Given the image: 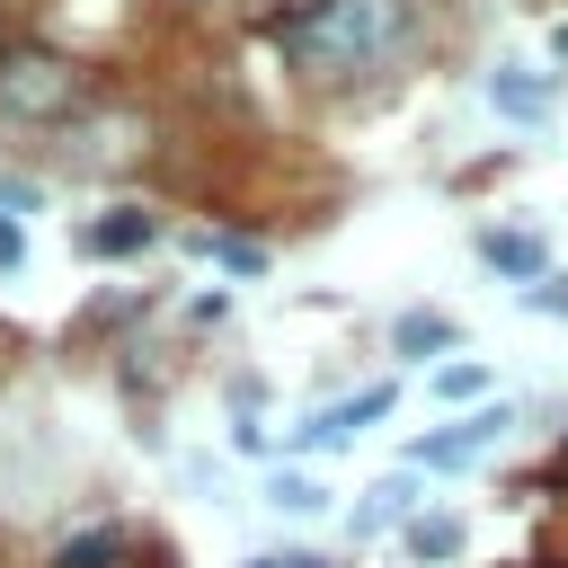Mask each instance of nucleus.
Here are the masks:
<instances>
[{
    "instance_id": "obj_2",
    "label": "nucleus",
    "mask_w": 568,
    "mask_h": 568,
    "mask_svg": "<svg viewBox=\"0 0 568 568\" xmlns=\"http://www.w3.org/2000/svg\"><path fill=\"white\" fill-rule=\"evenodd\" d=\"M506 426H515V408H506V399H497V408H470V417H453V426L417 435V444H408V470H470L479 453H497V444H506Z\"/></svg>"
},
{
    "instance_id": "obj_8",
    "label": "nucleus",
    "mask_w": 568,
    "mask_h": 568,
    "mask_svg": "<svg viewBox=\"0 0 568 568\" xmlns=\"http://www.w3.org/2000/svg\"><path fill=\"white\" fill-rule=\"evenodd\" d=\"M488 106L515 115V124H532V115H550V80H532V71H497V80H488Z\"/></svg>"
},
{
    "instance_id": "obj_10",
    "label": "nucleus",
    "mask_w": 568,
    "mask_h": 568,
    "mask_svg": "<svg viewBox=\"0 0 568 568\" xmlns=\"http://www.w3.org/2000/svg\"><path fill=\"white\" fill-rule=\"evenodd\" d=\"M408 550H417L426 568H444V559L470 550V524H462V515H417V524H408Z\"/></svg>"
},
{
    "instance_id": "obj_11",
    "label": "nucleus",
    "mask_w": 568,
    "mask_h": 568,
    "mask_svg": "<svg viewBox=\"0 0 568 568\" xmlns=\"http://www.w3.org/2000/svg\"><path fill=\"white\" fill-rule=\"evenodd\" d=\"M266 506H275V515H320V506H328V488H320V479H302V470H275V479H266Z\"/></svg>"
},
{
    "instance_id": "obj_5",
    "label": "nucleus",
    "mask_w": 568,
    "mask_h": 568,
    "mask_svg": "<svg viewBox=\"0 0 568 568\" xmlns=\"http://www.w3.org/2000/svg\"><path fill=\"white\" fill-rule=\"evenodd\" d=\"M151 231H160V222H151L142 204H115L106 222L80 231V248H89V257H133V248H151Z\"/></svg>"
},
{
    "instance_id": "obj_6",
    "label": "nucleus",
    "mask_w": 568,
    "mask_h": 568,
    "mask_svg": "<svg viewBox=\"0 0 568 568\" xmlns=\"http://www.w3.org/2000/svg\"><path fill=\"white\" fill-rule=\"evenodd\" d=\"M479 257H488L497 275H515L524 293H532V284H541V266H550V248H541L532 231H479Z\"/></svg>"
},
{
    "instance_id": "obj_15",
    "label": "nucleus",
    "mask_w": 568,
    "mask_h": 568,
    "mask_svg": "<svg viewBox=\"0 0 568 568\" xmlns=\"http://www.w3.org/2000/svg\"><path fill=\"white\" fill-rule=\"evenodd\" d=\"M18 257H27V231H18L9 213H0V266H18Z\"/></svg>"
},
{
    "instance_id": "obj_13",
    "label": "nucleus",
    "mask_w": 568,
    "mask_h": 568,
    "mask_svg": "<svg viewBox=\"0 0 568 568\" xmlns=\"http://www.w3.org/2000/svg\"><path fill=\"white\" fill-rule=\"evenodd\" d=\"M426 390H435V399H479V390H488V364H479V355H453V364H435Z\"/></svg>"
},
{
    "instance_id": "obj_3",
    "label": "nucleus",
    "mask_w": 568,
    "mask_h": 568,
    "mask_svg": "<svg viewBox=\"0 0 568 568\" xmlns=\"http://www.w3.org/2000/svg\"><path fill=\"white\" fill-rule=\"evenodd\" d=\"M80 106V71L53 53H9L0 62V115H62Z\"/></svg>"
},
{
    "instance_id": "obj_17",
    "label": "nucleus",
    "mask_w": 568,
    "mask_h": 568,
    "mask_svg": "<svg viewBox=\"0 0 568 568\" xmlns=\"http://www.w3.org/2000/svg\"><path fill=\"white\" fill-rule=\"evenodd\" d=\"M248 568H284V559H248Z\"/></svg>"
},
{
    "instance_id": "obj_14",
    "label": "nucleus",
    "mask_w": 568,
    "mask_h": 568,
    "mask_svg": "<svg viewBox=\"0 0 568 568\" xmlns=\"http://www.w3.org/2000/svg\"><path fill=\"white\" fill-rule=\"evenodd\" d=\"M204 248H213V257H222V266H240V275H257V266H266V257H257V248H248V240H213V231H204Z\"/></svg>"
},
{
    "instance_id": "obj_1",
    "label": "nucleus",
    "mask_w": 568,
    "mask_h": 568,
    "mask_svg": "<svg viewBox=\"0 0 568 568\" xmlns=\"http://www.w3.org/2000/svg\"><path fill=\"white\" fill-rule=\"evenodd\" d=\"M408 44V0H311L293 18H275V53L311 80H346L373 71Z\"/></svg>"
},
{
    "instance_id": "obj_4",
    "label": "nucleus",
    "mask_w": 568,
    "mask_h": 568,
    "mask_svg": "<svg viewBox=\"0 0 568 568\" xmlns=\"http://www.w3.org/2000/svg\"><path fill=\"white\" fill-rule=\"evenodd\" d=\"M390 399H399V390H390V382H373V390H355V399L320 408V417L302 426V453H337V444H355V435H364L373 417H390Z\"/></svg>"
},
{
    "instance_id": "obj_12",
    "label": "nucleus",
    "mask_w": 568,
    "mask_h": 568,
    "mask_svg": "<svg viewBox=\"0 0 568 568\" xmlns=\"http://www.w3.org/2000/svg\"><path fill=\"white\" fill-rule=\"evenodd\" d=\"M106 559H124V532L115 524H98V532H80V541L53 550V568H106Z\"/></svg>"
},
{
    "instance_id": "obj_7",
    "label": "nucleus",
    "mask_w": 568,
    "mask_h": 568,
    "mask_svg": "<svg viewBox=\"0 0 568 568\" xmlns=\"http://www.w3.org/2000/svg\"><path fill=\"white\" fill-rule=\"evenodd\" d=\"M390 346H399L408 364H426V355H444V346H462V328H453L444 311H399V320H390Z\"/></svg>"
},
{
    "instance_id": "obj_16",
    "label": "nucleus",
    "mask_w": 568,
    "mask_h": 568,
    "mask_svg": "<svg viewBox=\"0 0 568 568\" xmlns=\"http://www.w3.org/2000/svg\"><path fill=\"white\" fill-rule=\"evenodd\" d=\"M550 44H559V53H568V18H559V27H550Z\"/></svg>"
},
{
    "instance_id": "obj_9",
    "label": "nucleus",
    "mask_w": 568,
    "mask_h": 568,
    "mask_svg": "<svg viewBox=\"0 0 568 568\" xmlns=\"http://www.w3.org/2000/svg\"><path fill=\"white\" fill-rule=\"evenodd\" d=\"M408 506H417V479H408V470H390V479H373V488H364V506H355V532H382V524H399Z\"/></svg>"
}]
</instances>
